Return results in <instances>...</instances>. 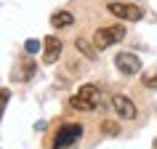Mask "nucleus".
<instances>
[{
  "instance_id": "f257e3e1",
  "label": "nucleus",
  "mask_w": 157,
  "mask_h": 149,
  "mask_svg": "<svg viewBox=\"0 0 157 149\" xmlns=\"http://www.w3.org/2000/svg\"><path fill=\"white\" fill-rule=\"evenodd\" d=\"M99 101H101L99 88H96V85H83V88L69 99V107L77 109V112H93V109L99 107Z\"/></svg>"
},
{
  "instance_id": "f03ea898",
  "label": "nucleus",
  "mask_w": 157,
  "mask_h": 149,
  "mask_svg": "<svg viewBox=\"0 0 157 149\" xmlns=\"http://www.w3.org/2000/svg\"><path fill=\"white\" fill-rule=\"evenodd\" d=\"M80 136H83V125H80V123L61 125V128L53 133V139H51V149H67V147H72L75 141H80Z\"/></svg>"
},
{
  "instance_id": "7ed1b4c3",
  "label": "nucleus",
  "mask_w": 157,
  "mask_h": 149,
  "mask_svg": "<svg viewBox=\"0 0 157 149\" xmlns=\"http://www.w3.org/2000/svg\"><path fill=\"white\" fill-rule=\"evenodd\" d=\"M125 37V27L123 24H115V27H99L96 32H93V45L99 51L109 48V45H115Z\"/></svg>"
},
{
  "instance_id": "20e7f679",
  "label": "nucleus",
  "mask_w": 157,
  "mask_h": 149,
  "mask_svg": "<svg viewBox=\"0 0 157 149\" xmlns=\"http://www.w3.org/2000/svg\"><path fill=\"white\" fill-rule=\"evenodd\" d=\"M107 11L112 13V16H117L120 21H141V16H144V11L139 8V6H133V3H109Z\"/></svg>"
},
{
  "instance_id": "39448f33",
  "label": "nucleus",
  "mask_w": 157,
  "mask_h": 149,
  "mask_svg": "<svg viewBox=\"0 0 157 149\" xmlns=\"http://www.w3.org/2000/svg\"><path fill=\"white\" fill-rule=\"evenodd\" d=\"M115 67L125 74V77H133V74L141 72V59L136 56V53H128V51H125V53H117L115 56Z\"/></svg>"
},
{
  "instance_id": "423d86ee",
  "label": "nucleus",
  "mask_w": 157,
  "mask_h": 149,
  "mask_svg": "<svg viewBox=\"0 0 157 149\" xmlns=\"http://www.w3.org/2000/svg\"><path fill=\"white\" fill-rule=\"evenodd\" d=\"M112 107H115V112H117L120 120H136V104H133L128 96H123V93L112 96Z\"/></svg>"
},
{
  "instance_id": "0eeeda50",
  "label": "nucleus",
  "mask_w": 157,
  "mask_h": 149,
  "mask_svg": "<svg viewBox=\"0 0 157 149\" xmlns=\"http://www.w3.org/2000/svg\"><path fill=\"white\" fill-rule=\"evenodd\" d=\"M59 56H61V40H59L56 35H51L45 37V51H43V61L45 64H56Z\"/></svg>"
},
{
  "instance_id": "6e6552de",
  "label": "nucleus",
  "mask_w": 157,
  "mask_h": 149,
  "mask_svg": "<svg viewBox=\"0 0 157 149\" xmlns=\"http://www.w3.org/2000/svg\"><path fill=\"white\" fill-rule=\"evenodd\" d=\"M51 24L56 27V29H64V27H72L75 24V16L69 11H56L53 16H51Z\"/></svg>"
},
{
  "instance_id": "1a4fd4ad",
  "label": "nucleus",
  "mask_w": 157,
  "mask_h": 149,
  "mask_svg": "<svg viewBox=\"0 0 157 149\" xmlns=\"http://www.w3.org/2000/svg\"><path fill=\"white\" fill-rule=\"evenodd\" d=\"M35 72H37V67H35V61L29 56L21 61V67H19V72H16V77L19 80H29V77H35Z\"/></svg>"
},
{
  "instance_id": "9d476101",
  "label": "nucleus",
  "mask_w": 157,
  "mask_h": 149,
  "mask_svg": "<svg viewBox=\"0 0 157 149\" xmlns=\"http://www.w3.org/2000/svg\"><path fill=\"white\" fill-rule=\"evenodd\" d=\"M75 45L83 51V56H85V59H96V53H99V48H96V45H91L85 37H77V43H75Z\"/></svg>"
},
{
  "instance_id": "9b49d317",
  "label": "nucleus",
  "mask_w": 157,
  "mask_h": 149,
  "mask_svg": "<svg viewBox=\"0 0 157 149\" xmlns=\"http://www.w3.org/2000/svg\"><path fill=\"white\" fill-rule=\"evenodd\" d=\"M24 51L27 53H37V51H40V43L29 37V40H24Z\"/></svg>"
},
{
  "instance_id": "f8f14e48",
  "label": "nucleus",
  "mask_w": 157,
  "mask_h": 149,
  "mask_svg": "<svg viewBox=\"0 0 157 149\" xmlns=\"http://www.w3.org/2000/svg\"><path fill=\"white\" fill-rule=\"evenodd\" d=\"M144 85H147L149 91H155V88H157V69H155V72H152V74H149L147 80H144Z\"/></svg>"
}]
</instances>
